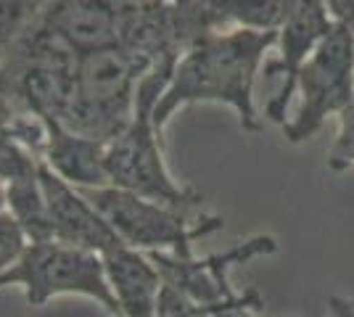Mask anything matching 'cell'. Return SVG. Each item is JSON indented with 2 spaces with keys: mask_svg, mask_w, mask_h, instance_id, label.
<instances>
[{
  "mask_svg": "<svg viewBox=\"0 0 354 317\" xmlns=\"http://www.w3.org/2000/svg\"><path fill=\"white\" fill-rule=\"evenodd\" d=\"M325 11L336 16V24L354 30V0H323Z\"/></svg>",
  "mask_w": 354,
  "mask_h": 317,
  "instance_id": "cell-15",
  "label": "cell"
},
{
  "mask_svg": "<svg viewBox=\"0 0 354 317\" xmlns=\"http://www.w3.org/2000/svg\"><path fill=\"white\" fill-rule=\"evenodd\" d=\"M104 267L122 317H159L162 272L153 259L133 246H119L104 254Z\"/></svg>",
  "mask_w": 354,
  "mask_h": 317,
  "instance_id": "cell-10",
  "label": "cell"
},
{
  "mask_svg": "<svg viewBox=\"0 0 354 317\" xmlns=\"http://www.w3.org/2000/svg\"><path fill=\"white\" fill-rule=\"evenodd\" d=\"M45 124V148L43 159L61 180L74 188H106V143L90 140L66 130L53 117L43 119Z\"/></svg>",
  "mask_w": 354,
  "mask_h": 317,
  "instance_id": "cell-11",
  "label": "cell"
},
{
  "mask_svg": "<svg viewBox=\"0 0 354 317\" xmlns=\"http://www.w3.org/2000/svg\"><path fill=\"white\" fill-rule=\"evenodd\" d=\"M278 32H204L191 43L183 59H177L175 72L153 108V124L162 127L175 114V108L196 101H217L238 108L241 122L257 130V114L251 104V88L267 48L275 43Z\"/></svg>",
  "mask_w": 354,
  "mask_h": 317,
  "instance_id": "cell-1",
  "label": "cell"
},
{
  "mask_svg": "<svg viewBox=\"0 0 354 317\" xmlns=\"http://www.w3.org/2000/svg\"><path fill=\"white\" fill-rule=\"evenodd\" d=\"M275 251V241L272 238H254L225 251V254H214V257H175V254H148L153 259V265L162 272L164 286L175 291L180 299L204 309V312H220L225 307L246 302L251 294L238 296L233 288L227 286V270L233 265H241L246 259H254L259 254H270Z\"/></svg>",
  "mask_w": 354,
  "mask_h": 317,
  "instance_id": "cell-7",
  "label": "cell"
},
{
  "mask_svg": "<svg viewBox=\"0 0 354 317\" xmlns=\"http://www.w3.org/2000/svg\"><path fill=\"white\" fill-rule=\"evenodd\" d=\"M301 88V108L294 124L286 127L291 143L310 137L328 114L346 111L354 104V30L333 24L296 75Z\"/></svg>",
  "mask_w": 354,
  "mask_h": 317,
  "instance_id": "cell-6",
  "label": "cell"
},
{
  "mask_svg": "<svg viewBox=\"0 0 354 317\" xmlns=\"http://www.w3.org/2000/svg\"><path fill=\"white\" fill-rule=\"evenodd\" d=\"M330 30H333V21L328 19L323 0H288L286 21L281 27L283 59L270 64V72H286V85H283L281 95L270 104L272 119H283V106L288 104V98L294 93L296 75H299L301 64L320 46V40Z\"/></svg>",
  "mask_w": 354,
  "mask_h": 317,
  "instance_id": "cell-9",
  "label": "cell"
},
{
  "mask_svg": "<svg viewBox=\"0 0 354 317\" xmlns=\"http://www.w3.org/2000/svg\"><path fill=\"white\" fill-rule=\"evenodd\" d=\"M328 164L333 169H344V166L354 164V104L341 111V133L336 137V146L330 151Z\"/></svg>",
  "mask_w": 354,
  "mask_h": 317,
  "instance_id": "cell-14",
  "label": "cell"
},
{
  "mask_svg": "<svg viewBox=\"0 0 354 317\" xmlns=\"http://www.w3.org/2000/svg\"><path fill=\"white\" fill-rule=\"evenodd\" d=\"M85 198L104 214V220L119 236L124 246L143 254H175L191 257L193 243L209 233L220 230V217H207L201 222H188L183 209L159 204L151 198L135 196L119 188H80Z\"/></svg>",
  "mask_w": 354,
  "mask_h": 317,
  "instance_id": "cell-5",
  "label": "cell"
},
{
  "mask_svg": "<svg viewBox=\"0 0 354 317\" xmlns=\"http://www.w3.org/2000/svg\"><path fill=\"white\" fill-rule=\"evenodd\" d=\"M214 8L236 19L243 30L275 32L286 21L288 0H217Z\"/></svg>",
  "mask_w": 354,
  "mask_h": 317,
  "instance_id": "cell-12",
  "label": "cell"
},
{
  "mask_svg": "<svg viewBox=\"0 0 354 317\" xmlns=\"http://www.w3.org/2000/svg\"><path fill=\"white\" fill-rule=\"evenodd\" d=\"M153 64L122 43L80 53L72 93L56 122L109 146L133 122L138 85Z\"/></svg>",
  "mask_w": 354,
  "mask_h": 317,
  "instance_id": "cell-2",
  "label": "cell"
},
{
  "mask_svg": "<svg viewBox=\"0 0 354 317\" xmlns=\"http://www.w3.org/2000/svg\"><path fill=\"white\" fill-rule=\"evenodd\" d=\"M180 56L156 61L138 85L133 122L106 146V175L109 185L135 196L169 204L175 209L196 206L201 196L191 188L177 185L164 164L159 130L153 124V108L162 98Z\"/></svg>",
  "mask_w": 354,
  "mask_h": 317,
  "instance_id": "cell-3",
  "label": "cell"
},
{
  "mask_svg": "<svg viewBox=\"0 0 354 317\" xmlns=\"http://www.w3.org/2000/svg\"><path fill=\"white\" fill-rule=\"evenodd\" d=\"M333 317H354V309H352V304H346V302H336L333 299Z\"/></svg>",
  "mask_w": 354,
  "mask_h": 317,
  "instance_id": "cell-16",
  "label": "cell"
},
{
  "mask_svg": "<svg viewBox=\"0 0 354 317\" xmlns=\"http://www.w3.org/2000/svg\"><path fill=\"white\" fill-rule=\"evenodd\" d=\"M6 211V185L0 182V214Z\"/></svg>",
  "mask_w": 354,
  "mask_h": 317,
  "instance_id": "cell-17",
  "label": "cell"
},
{
  "mask_svg": "<svg viewBox=\"0 0 354 317\" xmlns=\"http://www.w3.org/2000/svg\"><path fill=\"white\" fill-rule=\"evenodd\" d=\"M156 3H167V0H156Z\"/></svg>",
  "mask_w": 354,
  "mask_h": 317,
  "instance_id": "cell-18",
  "label": "cell"
},
{
  "mask_svg": "<svg viewBox=\"0 0 354 317\" xmlns=\"http://www.w3.org/2000/svg\"><path fill=\"white\" fill-rule=\"evenodd\" d=\"M40 188H43L53 241L69 243L101 257L124 246L104 220V214L85 198V193L61 180L45 162H40Z\"/></svg>",
  "mask_w": 354,
  "mask_h": 317,
  "instance_id": "cell-8",
  "label": "cell"
},
{
  "mask_svg": "<svg viewBox=\"0 0 354 317\" xmlns=\"http://www.w3.org/2000/svg\"><path fill=\"white\" fill-rule=\"evenodd\" d=\"M6 288H21L32 307H43L56 296H85L111 317H122L106 278L104 257L69 243H27L19 259L0 275V291Z\"/></svg>",
  "mask_w": 354,
  "mask_h": 317,
  "instance_id": "cell-4",
  "label": "cell"
},
{
  "mask_svg": "<svg viewBox=\"0 0 354 317\" xmlns=\"http://www.w3.org/2000/svg\"><path fill=\"white\" fill-rule=\"evenodd\" d=\"M27 246V236L21 233V227L8 211L0 214V275L14 265L19 254Z\"/></svg>",
  "mask_w": 354,
  "mask_h": 317,
  "instance_id": "cell-13",
  "label": "cell"
}]
</instances>
